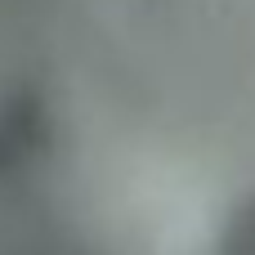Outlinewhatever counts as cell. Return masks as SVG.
Instances as JSON below:
<instances>
[{
	"instance_id": "6da1fadb",
	"label": "cell",
	"mask_w": 255,
	"mask_h": 255,
	"mask_svg": "<svg viewBox=\"0 0 255 255\" xmlns=\"http://www.w3.org/2000/svg\"><path fill=\"white\" fill-rule=\"evenodd\" d=\"M63 184L49 103L22 90L0 99V255H112Z\"/></svg>"
},
{
	"instance_id": "7a4b0ae2",
	"label": "cell",
	"mask_w": 255,
	"mask_h": 255,
	"mask_svg": "<svg viewBox=\"0 0 255 255\" xmlns=\"http://www.w3.org/2000/svg\"><path fill=\"white\" fill-rule=\"evenodd\" d=\"M211 255H255V188H247L220 220Z\"/></svg>"
}]
</instances>
